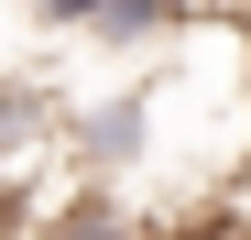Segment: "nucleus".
Wrapping results in <instances>:
<instances>
[{"label": "nucleus", "mask_w": 251, "mask_h": 240, "mask_svg": "<svg viewBox=\"0 0 251 240\" xmlns=\"http://www.w3.org/2000/svg\"><path fill=\"white\" fill-rule=\"evenodd\" d=\"M76 153H88V164H131V153L153 142V98L142 88H120V98H99L88 120H76V131H66Z\"/></svg>", "instance_id": "f257e3e1"}, {"label": "nucleus", "mask_w": 251, "mask_h": 240, "mask_svg": "<svg viewBox=\"0 0 251 240\" xmlns=\"http://www.w3.org/2000/svg\"><path fill=\"white\" fill-rule=\"evenodd\" d=\"M33 11H44L55 33H99V11H109V0H33Z\"/></svg>", "instance_id": "f03ea898"}, {"label": "nucleus", "mask_w": 251, "mask_h": 240, "mask_svg": "<svg viewBox=\"0 0 251 240\" xmlns=\"http://www.w3.org/2000/svg\"><path fill=\"white\" fill-rule=\"evenodd\" d=\"M219 208H229V218H251V164H240V186H229V196H219Z\"/></svg>", "instance_id": "7ed1b4c3"}]
</instances>
